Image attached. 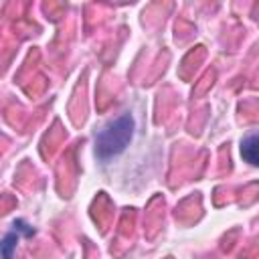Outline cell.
<instances>
[{"label": "cell", "instance_id": "cell-3", "mask_svg": "<svg viewBox=\"0 0 259 259\" xmlns=\"http://www.w3.org/2000/svg\"><path fill=\"white\" fill-rule=\"evenodd\" d=\"M16 243H18V233H16V229H14V231L8 233V235L4 237V241H2V257H4V259H10V257H12V251H14Z\"/></svg>", "mask_w": 259, "mask_h": 259}, {"label": "cell", "instance_id": "cell-1", "mask_svg": "<svg viewBox=\"0 0 259 259\" xmlns=\"http://www.w3.org/2000/svg\"><path fill=\"white\" fill-rule=\"evenodd\" d=\"M132 136H134V117L130 113H123L117 119L109 121L95 136V154H97V158L99 160H109L113 156H119L127 148Z\"/></svg>", "mask_w": 259, "mask_h": 259}, {"label": "cell", "instance_id": "cell-2", "mask_svg": "<svg viewBox=\"0 0 259 259\" xmlns=\"http://www.w3.org/2000/svg\"><path fill=\"white\" fill-rule=\"evenodd\" d=\"M241 158L253 166H259V134H249L241 140Z\"/></svg>", "mask_w": 259, "mask_h": 259}]
</instances>
